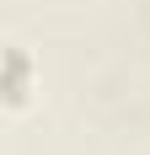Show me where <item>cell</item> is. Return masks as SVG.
Wrapping results in <instances>:
<instances>
[{
  "label": "cell",
  "instance_id": "6da1fadb",
  "mask_svg": "<svg viewBox=\"0 0 150 155\" xmlns=\"http://www.w3.org/2000/svg\"><path fill=\"white\" fill-rule=\"evenodd\" d=\"M5 70H11V75H5V102H11V107H22V102H27V86H32L27 54H22V48H11V54H5Z\"/></svg>",
  "mask_w": 150,
  "mask_h": 155
}]
</instances>
